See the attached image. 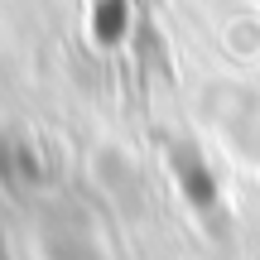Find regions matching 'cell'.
<instances>
[{"label": "cell", "mask_w": 260, "mask_h": 260, "mask_svg": "<svg viewBox=\"0 0 260 260\" xmlns=\"http://www.w3.org/2000/svg\"><path fill=\"white\" fill-rule=\"evenodd\" d=\"M174 178H178L183 198L198 207V212L217 207V178H212V169L198 159V149H188V145H178V149H174Z\"/></svg>", "instance_id": "cell-1"}, {"label": "cell", "mask_w": 260, "mask_h": 260, "mask_svg": "<svg viewBox=\"0 0 260 260\" xmlns=\"http://www.w3.org/2000/svg\"><path fill=\"white\" fill-rule=\"evenodd\" d=\"M130 29V5L125 0H96L92 5V39L106 48H116Z\"/></svg>", "instance_id": "cell-2"}]
</instances>
